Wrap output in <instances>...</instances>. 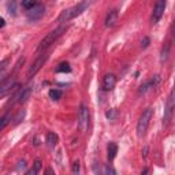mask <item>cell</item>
<instances>
[{
    "instance_id": "obj_26",
    "label": "cell",
    "mask_w": 175,
    "mask_h": 175,
    "mask_svg": "<svg viewBox=\"0 0 175 175\" xmlns=\"http://www.w3.org/2000/svg\"><path fill=\"white\" fill-rule=\"evenodd\" d=\"M142 155H144V157H146V156H148V146L144 148V152H142Z\"/></svg>"
},
{
    "instance_id": "obj_15",
    "label": "cell",
    "mask_w": 175,
    "mask_h": 175,
    "mask_svg": "<svg viewBox=\"0 0 175 175\" xmlns=\"http://www.w3.org/2000/svg\"><path fill=\"white\" fill-rule=\"evenodd\" d=\"M56 71H57V73H70L71 67H70V64H68L67 62H62L56 67Z\"/></svg>"
},
{
    "instance_id": "obj_24",
    "label": "cell",
    "mask_w": 175,
    "mask_h": 175,
    "mask_svg": "<svg viewBox=\"0 0 175 175\" xmlns=\"http://www.w3.org/2000/svg\"><path fill=\"white\" fill-rule=\"evenodd\" d=\"M104 172H105V174H116V172H115V170L111 168V167H108V166L104 168Z\"/></svg>"
},
{
    "instance_id": "obj_14",
    "label": "cell",
    "mask_w": 175,
    "mask_h": 175,
    "mask_svg": "<svg viewBox=\"0 0 175 175\" xmlns=\"http://www.w3.org/2000/svg\"><path fill=\"white\" fill-rule=\"evenodd\" d=\"M41 164H43V163H41V160H36L33 168L27 171V175H36V174H38V172H40V170H41Z\"/></svg>"
},
{
    "instance_id": "obj_11",
    "label": "cell",
    "mask_w": 175,
    "mask_h": 175,
    "mask_svg": "<svg viewBox=\"0 0 175 175\" xmlns=\"http://www.w3.org/2000/svg\"><path fill=\"white\" fill-rule=\"evenodd\" d=\"M118 16H119V12H118V10H111L108 14H107L105 26H107V27H112V26H114V25L118 22Z\"/></svg>"
},
{
    "instance_id": "obj_10",
    "label": "cell",
    "mask_w": 175,
    "mask_h": 175,
    "mask_svg": "<svg viewBox=\"0 0 175 175\" xmlns=\"http://www.w3.org/2000/svg\"><path fill=\"white\" fill-rule=\"evenodd\" d=\"M115 85H116V77L114 74H107L103 79V89L105 92H108V90L114 89Z\"/></svg>"
},
{
    "instance_id": "obj_19",
    "label": "cell",
    "mask_w": 175,
    "mask_h": 175,
    "mask_svg": "<svg viewBox=\"0 0 175 175\" xmlns=\"http://www.w3.org/2000/svg\"><path fill=\"white\" fill-rule=\"evenodd\" d=\"M8 12L11 15H15L16 14V0H10L8 2Z\"/></svg>"
},
{
    "instance_id": "obj_29",
    "label": "cell",
    "mask_w": 175,
    "mask_h": 175,
    "mask_svg": "<svg viewBox=\"0 0 175 175\" xmlns=\"http://www.w3.org/2000/svg\"><path fill=\"white\" fill-rule=\"evenodd\" d=\"M172 33H174V38H175V21H174V32Z\"/></svg>"
},
{
    "instance_id": "obj_6",
    "label": "cell",
    "mask_w": 175,
    "mask_h": 175,
    "mask_svg": "<svg viewBox=\"0 0 175 175\" xmlns=\"http://www.w3.org/2000/svg\"><path fill=\"white\" fill-rule=\"evenodd\" d=\"M46 59H48V55L46 53H43V55H40V56L36 59V62L33 63L32 66H30V68H29V71H27V77L29 78H32V77H34L36 74L38 73V71L41 70V67L44 66V63L46 62Z\"/></svg>"
},
{
    "instance_id": "obj_22",
    "label": "cell",
    "mask_w": 175,
    "mask_h": 175,
    "mask_svg": "<svg viewBox=\"0 0 175 175\" xmlns=\"http://www.w3.org/2000/svg\"><path fill=\"white\" fill-rule=\"evenodd\" d=\"M149 43H150L149 37H144V38H142V41H141V48H148Z\"/></svg>"
},
{
    "instance_id": "obj_17",
    "label": "cell",
    "mask_w": 175,
    "mask_h": 175,
    "mask_svg": "<svg viewBox=\"0 0 175 175\" xmlns=\"http://www.w3.org/2000/svg\"><path fill=\"white\" fill-rule=\"evenodd\" d=\"M170 48H171V44H170V43H167L166 45H164L163 51H161V62H164V60H167V59H168Z\"/></svg>"
},
{
    "instance_id": "obj_28",
    "label": "cell",
    "mask_w": 175,
    "mask_h": 175,
    "mask_svg": "<svg viewBox=\"0 0 175 175\" xmlns=\"http://www.w3.org/2000/svg\"><path fill=\"white\" fill-rule=\"evenodd\" d=\"M46 174H53V171H52V170L49 168V170H46Z\"/></svg>"
},
{
    "instance_id": "obj_9",
    "label": "cell",
    "mask_w": 175,
    "mask_h": 175,
    "mask_svg": "<svg viewBox=\"0 0 175 175\" xmlns=\"http://www.w3.org/2000/svg\"><path fill=\"white\" fill-rule=\"evenodd\" d=\"M44 11H45V8H44L43 4H36L34 7L29 11L27 18H29L30 21H37V19H40L41 16L44 15Z\"/></svg>"
},
{
    "instance_id": "obj_25",
    "label": "cell",
    "mask_w": 175,
    "mask_h": 175,
    "mask_svg": "<svg viewBox=\"0 0 175 175\" xmlns=\"http://www.w3.org/2000/svg\"><path fill=\"white\" fill-rule=\"evenodd\" d=\"M19 166H18V170H25L26 168V161L25 160H22V161H19Z\"/></svg>"
},
{
    "instance_id": "obj_7",
    "label": "cell",
    "mask_w": 175,
    "mask_h": 175,
    "mask_svg": "<svg viewBox=\"0 0 175 175\" xmlns=\"http://www.w3.org/2000/svg\"><path fill=\"white\" fill-rule=\"evenodd\" d=\"M15 86H16V84H15V77L14 75H10L8 78L3 79V81L0 82V97H4L8 90L14 89Z\"/></svg>"
},
{
    "instance_id": "obj_5",
    "label": "cell",
    "mask_w": 175,
    "mask_h": 175,
    "mask_svg": "<svg viewBox=\"0 0 175 175\" xmlns=\"http://www.w3.org/2000/svg\"><path fill=\"white\" fill-rule=\"evenodd\" d=\"M89 125V109L84 103L79 105L78 111V127L81 131H85Z\"/></svg>"
},
{
    "instance_id": "obj_3",
    "label": "cell",
    "mask_w": 175,
    "mask_h": 175,
    "mask_svg": "<svg viewBox=\"0 0 175 175\" xmlns=\"http://www.w3.org/2000/svg\"><path fill=\"white\" fill-rule=\"evenodd\" d=\"M174 112H175V86H174V89L171 90V93H170L168 98H167L166 108H164V118H163L164 126L170 125L172 116H174Z\"/></svg>"
},
{
    "instance_id": "obj_18",
    "label": "cell",
    "mask_w": 175,
    "mask_h": 175,
    "mask_svg": "<svg viewBox=\"0 0 175 175\" xmlns=\"http://www.w3.org/2000/svg\"><path fill=\"white\" fill-rule=\"evenodd\" d=\"M36 4H37L36 0H22V7H23L25 10H32Z\"/></svg>"
},
{
    "instance_id": "obj_12",
    "label": "cell",
    "mask_w": 175,
    "mask_h": 175,
    "mask_svg": "<svg viewBox=\"0 0 175 175\" xmlns=\"http://www.w3.org/2000/svg\"><path fill=\"white\" fill-rule=\"evenodd\" d=\"M118 153V145L115 142H109L108 148H107V156H108V160H114L115 156Z\"/></svg>"
},
{
    "instance_id": "obj_20",
    "label": "cell",
    "mask_w": 175,
    "mask_h": 175,
    "mask_svg": "<svg viewBox=\"0 0 175 175\" xmlns=\"http://www.w3.org/2000/svg\"><path fill=\"white\" fill-rule=\"evenodd\" d=\"M8 122H10V112H7V114H5L4 116L2 118V125H0V129L3 130V129H4L5 126L8 125Z\"/></svg>"
},
{
    "instance_id": "obj_23",
    "label": "cell",
    "mask_w": 175,
    "mask_h": 175,
    "mask_svg": "<svg viewBox=\"0 0 175 175\" xmlns=\"http://www.w3.org/2000/svg\"><path fill=\"white\" fill-rule=\"evenodd\" d=\"M73 172H74V174H78V172H79V161H74V164H73Z\"/></svg>"
},
{
    "instance_id": "obj_13",
    "label": "cell",
    "mask_w": 175,
    "mask_h": 175,
    "mask_svg": "<svg viewBox=\"0 0 175 175\" xmlns=\"http://www.w3.org/2000/svg\"><path fill=\"white\" fill-rule=\"evenodd\" d=\"M46 144H48V146L51 148H55V145L57 144V136L53 133V131H49L48 136H46Z\"/></svg>"
},
{
    "instance_id": "obj_2",
    "label": "cell",
    "mask_w": 175,
    "mask_h": 175,
    "mask_svg": "<svg viewBox=\"0 0 175 175\" xmlns=\"http://www.w3.org/2000/svg\"><path fill=\"white\" fill-rule=\"evenodd\" d=\"M66 29H67V26H59L57 29H55V30H52L51 33H48V34L41 40L40 45H38V51H44V49H46L48 46H51L52 44H55V41L66 32Z\"/></svg>"
},
{
    "instance_id": "obj_21",
    "label": "cell",
    "mask_w": 175,
    "mask_h": 175,
    "mask_svg": "<svg viewBox=\"0 0 175 175\" xmlns=\"http://www.w3.org/2000/svg\"><path fill=\"white\" fill-rule=\"evenodd\" d=\"M116 115H118V112H116V109H108V111L105 112V116L108 118L109 120H112V119H115V118H116Z\"/></svg>"
},
{
    "instance_id": "obj_16",
    "label": "cell",
    "mask_w": 175,
    "mask_h": 175,
    "mask_svg": "<svg viewBox=\"0 0 175 175\" xmlns=\"http://www.w3.org/2000/svg\"><path fill=\"white\" fill-rule=\"evenodd\" d=\"M49 97H51L52 100H59V98H62V90L51 89L49 90Z\"/></svg>"
},
{
    "instance_id": "obj_27",
    "label": "cell",
    "mask_w": 175,
    "mask_h": 175,
    "mask_svg": "<svg viewBox=\"0 0 175 175\" xmlns=\"http://www.w3.org/2000/svg\"><path fill=\"white\" fill-rule=\"evenodd\" d=\"M4 25H5V22H4V19H0V27H4Z\"/></svg>"
},
{
    "instance_id": "obj_8",
    "label": "cell",
    "mask_w": 175,
    "mask_h": 175,
    "mask_svg": "<svg viewBox=\"0 0 175 175\" xmlns=\"http://www.w3.org/2000/svg\"><path fill=\"white\" fill-rule=\"evenodd\" d=\"M164 10H166V0H157L153 7V14H152V22L156 23L159 22V19L163 16Z\"/></svg>"
},
{
    "instance_id": "obj_1",
    "label": "cell",
    "mask_w": 175,
    "mask_h": 175,
    "mask_svg": "<svg viewBox=\"0 0 175 175\" xmlns=\"http://www.w3.org/2000/svg\"><path fill=\"white\" fill-rule=\"evenodd\" d=\"M90 2H92V0H82L78 5H75V7H71V8H68V10L63 11V12L60 14V16L57 18V21H59V22H68L70 19H73V18H75V16L81 15V14L84 12L88 7H89Z\"/></svg>"
},
{
    "instance_id": "obj_4",
    "label": "cell",
    "mask_w": 175,
    "mask_h": 175,
    "mask_svg": "<svg viewBox=\"0 0 175 175\" xmlns=\"http://www.w3.org/2000/svg\"><path fill=\"white\" fill-rule=\"evenodd\" d=\"M152 115H153V109L152 108H146L144 112H142L141 118H139L138 123H137V134L138 137L145 136L148 130V126H149V122L152 119Z\"/></svg>"
}]
</instances>
